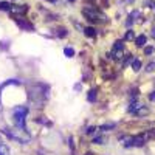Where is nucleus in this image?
<instances>
[{
  "label": "nucleus",
  "instance_id": "nucleus-1",
  "mask_svg": "<svg viewBox=\"0 0 155 155\" xmlns=\"http://www.w3.org/2000/svg\"><path fill=\"white\" fill-rule=\"evenodd\" d=\"M27 107H16L12 110V121H14L17 129H22V130H27Z\"/></svg>",
  "mask_w": 155,
  "mask_h": 155
},
{
  "label": "nucleus",
  "instance_id": "nucleus-2",
  "mask_svg": "<svg viewBox=\"0 0 155 155\" xmlns=\"http://www.w3.org/2000/svg\"><path fill=\"white\" fill-rule=\"evenodd\" d=\"M8 134L9 138L19 141V143H28L31 140V137L27 134V130H22V129H16V130H5Z\"/></svg>",
  "mask_w": 155,
  "mask_h": 155
},
{
  "label": "nucleus",
  "instance_id": "nucleus-3",
  "mask_svg": "<svg viewBox=\"0 0 155 155\" xmlns=\"http://www.w3.org/2000/svg\"><path fill=\"white\" fill-rule=\"evenodd\" d=\"M82 14L87 17V20H90V22H98L99 20V17L102 19V20H106V17L101 14V12H98L96 9H93V8H84L82 9Z\"/></svg>",
  "mask_w": 155,
  "mask_h": 155
},
{
  "label": "nucleus",
  "instance_id": "nucleus-4",
  "mask_svg": "<svg viewBox=\"0 0 155 155\" xmlns=\"http://www.w3.org/2000/svg\"><path fill=\"white\" fill-rule=\"evenodd\" d=\"M144 141H146V138H144L143 135L134 137V138H126L124 146H126V147H130V146H137V147H140V146H143V144H144Z\"/></svg>",
  "mask_w": 155,
  "mask_h": 155
},
{
  "label": "nucleus",
  "instance_id": "nucleus-5",
  "mask_svg": "<svg viewBox=\"0 0 155 155\" xmlns=\"http://www.w3.org/2000/svg\"><path fill=\"white\" fill-rule=\"evenodd\" d=\"M112 56L115 59H121L123 58V42H116L115 47H113V51H112Z\"/></svg>",
  "mask_w": 155,
  "mask_h": 155
},
{
  "label": "nucleus",
  "instance_id": "nucleus-6",
  "mask_svg": "<svg viewBox=\"0 0 155 155\" xmlns=\"http://www.w3.org/2000/svg\"><path fill=\"white\" fill-rule=\"evenodd\" d=\"M0 155H11L8 146H6L5 143H2V141H0Z\"/></svg>",
  "mask_w": 155,
  "mask_h": 155
},
{
  "label": "nucleus",
  "instance_id": "nucleus-7",
  "mask_svg": "<svg viewBox=\"0 0 155 155\" xmlns=\"http://www.w3.org/2000/svg\"><path fill=\"white\" fill-rule=\"evenodd\" d=\"M146 41H147V39H146V36H144V34H141V36H138V37L135 39V42H137V45H138V47H143V45L146 44Z\"/></svg>",
  "mask_w": 155,
  "mask_h": 155
},
{
  "label": "nucleus",
  "instance_id": "nucleus-8",
  "mask_svg": "<svg viewBox=\"0 0 155 155\" xmlns=\"http://www.w3.org/2000/svg\"><path fill=\"white\" fill-rule=\"evenodd\" d=\"M84 33H85L87 36H90V37H95V36H96V30L92 28V27H87V28L84 30Z\"/></svg>",
  "mask_w": 155,
  "mask_h": 155
},
{
  "label": "nucleus",
  "instance_id": "nucleus-9",
  "mask_svg": "<svg viewBox=\"0 0 155 155\" xmlns=\"http://www.w3.org/2000/svg\"><path fill=\"white\" fill-rule=\"evenodd\" d=\"M132 68H134L135 71H138V70L141 68V62H140L138 59H134V61H132Z\"/></svg>",
  "mask_w": 155,
  "mask_h": 155
},
{
  "label": "nucleus",
  "instance_id": "nucleus-10",
  "mask_svg": "<svg viewBox=\"0 0 155 155\" xmlns=\"http://www.w3.org/2000/svg\"><path fill=\"white\" fill-rule=\"evenodd\" d=\"M0 9L9 11V9H11V3H8V2H0Z\"/></svg>",
  "mask_w": 155,
  "mask_h": 155
},
{
  "label": "nucleus",
  "instance_id": "nucleus-11",
  "mask_svg": "<svg viewBox=\"0 0 155 155\" xmlns=\"http://www.w3.org/2000/svg\"><path fill=\"white\" fill-rule=\"evenodd\" d=\"M17 23H19V27H22V28H25V30H31V28H33V27H31L30 23H27V22H23V20H22V22L19 20Z\"/></svg>",
  "mask_w": 155,
  "mask_h": 155
},
{
  "label": "nucleus",
  "instance_id": "nucleus-12",
  "mask_svg": "<svg viewBox=\"0 0 155 155\" xmlns=\"http://www.w3.org/2000/svg\"><path fill=\"white\" fill-rule=\"evenodd\" d=\"M64 53H65V56H68V58H71V56L74 54V50H73V48H70V47H67L65 50H64Z\"/></svg>",
  "mask_w": 155,
  "mask_h": 155
},
{
  "label": "nucleus",
  "instance_id": "nucleus-13",
  "mask_svg": "<svg viewBox=\"0 0 155 155\" xmlns=\"http://www.w3.org/2000/svg\"><path fill=\"white\" fill-rule=\"evenodd\" d=\"M134 31H127V34H126V41H134Z\"/></svg>",
  "mask_w": 155,
  "mask_h": 155
},
{
  "label": "nucleus",
  "instance_id": "nucleus-14",
  "mask_svg": "<svg viewBox=\"0 0 155 155\" xmlns=\"http://www.w3.org/2000/svg\"><path fill=\"white\" fill-rule=\"evenodd\" d=\"M58 36H59V37H65V36H67L65 28H61V30H58Z\"/></svg>",
  "mask_w": 155,
  "mask_h": 155
},
{
  "label": "nucleus",
  "instance_id": "nucleus-15",
  "mask_svg": "<svg viewBox=\"0 0 155 155\" xmlns=\"http://www.w3.org/2000/svg\"><path fill=\"white\" fill-rule=\"evenodd\" d=\"M95 95H96V90H92V92H90V95H88V101H90V102L95 101Z\"/></svg>",
  "mask_w": 155,
  "mask_h": 155
},
{
  "label": "nucleus",
  "instance_id": "nucleus-16",
  "mask_svg": "<svg viewBox=\"0 0 155 155\" xmlns=\"http://www.w3.org/2000/svg\"><path fill=\"white\" fill-rule=\"evenodd\" d=\"M152 51H153V48H152V47H147V48L144 50V53H146V54H150Z\"/></svg>",
  "mask_w": 155,
  "mask_h": 155
},
{
  "label": "nucleus",
  "instance_id": "nucleus-17",
  "mask_svg": "<svg viewBox=\"0 0 155 155\" xmlns=\"http://www.w3.org/2000/svg\"><path fill=\"white\" fill-rule=\"evenodd\" d=\"M153 67H155V62L149 64V65H147V71H152V70H153Z\"/></svg>",
  "mask_w": 155,
  "mask_h": 155
},
{
  "label": "nucleus",
  "instance_id": "nucleus-18",
  "mask_svg": "<svg viewBox=\"0 0 155 155\" xmlns=\"http://www.w3.org/2000/svg\"><path fill=\"white\" fill-rule=\"evenodd\" d=\"M149 99H150V101H155V92H152V93L149 95Z\"/></svg>",
  "mask_w": 155,
  "mask_h": 155
},
{
  "label": "nucleus",
  "instance_id": "nucleus-19",
  "mask_svg": "<svg viewBox=\"0 0 155 155\" xmlns=\"http://www.w3.org/2000/svg\"><path fill=\"white\" fill-rule=\"evenodd\" d=\"M152 37H153V39H155V28H153V30H152Z\"/></svg>",
  "mask_w": 155,
  "mask_h": 155
},
{
  "label": "nucleus",
  "instance_id": "nucleus-20",
  "mask_svg": "<svg viewBox=\"0 0 155 155\" xmlns=\"http://www.w3.org/2000/svg\"><path fill=\"white\" fill-rule=\"evenodd\" d=\"M48 2H56V0H48Z\"/></svg>",
  "mask_w": 155,
  "mask_h": 155
},
{
  "label": "nucleus",
  "instance_id": "nucleus-21",
  "mask_svg": "<svg viewBox=\"0 0 155 155\" xmlns=\"http://www.w3.org/2000/svg\"><path fill=\"white\" fill-rule=\"evenodd\" d=\"M85 155H93V153H90V152H88V153H85Z\"/></svg>",
  "mask_w": 155,
  "mask_h": 155
},
{
  "label": "nucleus",
  "instance_id": "nucleus-22",
  "mask_svg": "<svg viewBox=\"0 0 155 155\" xmlns=\"http://www.w3.org/2000/svg\"><path fill=\"white\" fill-rule=\"evenodd\" d=\"M68 2H76V0H68Z\"/></svg>",
  "mask_w": 155,
  "mask_h": 155
},
{
  "label": "nucleus",
  "instance_id": "nucleus-23",
  "mask_svg": "<svg viewBox=\"0 0 155 155\" xmlns=\"http://www.w3.org/2000/svg\"><path fill=\"white\" fill-rule=\"evenodd\" d=\"M127 2H132V0H127Z\"/></svg>",
  "mask_w": 155,
  "mask_h": 155
}]
</instances>
